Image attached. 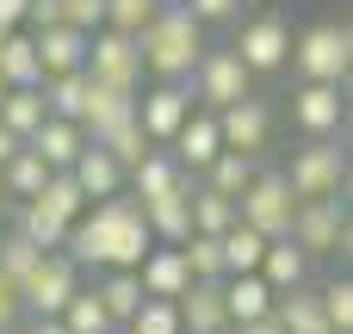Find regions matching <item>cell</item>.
I'll return each mask as SVG.
<instances>
[{"mask_svg": "<svg viewBox=\"0 0 353 334\" xmlns=\"http://www.w3.org/2000/svg\"><path fill=\"white\" fill-rule=\"evenodd\" d=\"M149 248L155 242L143 229L137 198H99V205H87L68 223V242H62V254L74 267H99V273H137Z\"/></svg>", "mask_w": 353, "mask_h": 334, "instance_id": "cell-1", "label": "cell"}, {"mask_svg": "<svg viewBox=\"0 0 353 334\" xmlns=\"http://www.w3.org/2000/svg\"><path fill=\"white\" fill-rule=\"evenodd\" d=\"M199 56H205V25L174 0V6H161L143 31H137V62L155 74V81H168V87H186V74L199 68Z\"/></svg>", "mask_w": 353, "mask_h": 334, "instance_id": "cell-2", "label": "cell"}, {"mask_svg": "<svg viewBox=\"0 0 353 334\" xmlns=\"http://www.w3.org/2000/svg\"><path fill=\"white\" fill-rule=\"evenodd\" d=\"M279 180H285V192H292L298 205L341 198V186H347V149H341V136H329V143H304Z\"/></svg>", "mask_w": 353, "mask_h": 334, "instance_id": "cell-3", "label": "cell"}, {"mask_svg": "<svg viewBox=\"0 0 353 334\" xmlns=\"http://www.w3.org/2000/svg\"><path fill=\"white\" fill-rule=\"evenodd\" d=\"M292 62H298L304 81L341 87V81H347V62H353V31H347V25H335V19L298 31V37H292Z\"/></svg>", "mask_w": 353, "mask_h": 334, "instance_id": "cell-4", "label": "cell"}, {"mask_svg": "<svg viewBox=\"0 0 353 334\" xmlns=\"http://www.w3.org/2000/svg\"><path fill=\"white\" fill-rule=\"evenodd\" d=\"M292 217H298V198L285 192V180H279V174H254V180H248V192L236 198V223L261 229L267 242H285V236H292Z\"/></svg>", "mask_w": 353, "mask_h": 334, "instance_id": "cell-5", "label": "cell"}, {"mask_svg": "<svg viewBox=\"0 0 353 334\" xmlns=\"http://www.w3.org/2000/svg\"><path fill=\"white\" fill-rule=\"evenodd\" d=\"M186 81H192V93H186V99H199V112H223V105L248 99V87H254V74L236 62V50H205V56H199V68H192Z\"/></svg>", "mask_w": 353, "mask_h": 334, "instance_id": "cell-6", "label": "cell"}, {"mask_svg": "<svg viewBox=\"0 0 353 334\" xmlns=\"http://www.w3.org/2000/svg\"><path fill=\"white\" fill-rule=\"evenodd\" d=\"M81 291V267L56 248V254H43L25 279H19V310H31V316H62V304Z\"/></svg>", "mask_w": 353, "mask_h": 334, "instance_id": "cell-7", "label": "cell"}, {"mask_svg": "<svg viewBox=\"0 0 353 334\" xmlns=\"http://www.w3.org/2000/svg\"><path fill=\"white\" fill-rule=\"evenodd\" d=\"M304 260H329V254H347V211H341V198H323V205H298V217H292V236H285Z\"/></svg>", "mask_w": 353, "mask_h": 334, "instance_id": "cell-8", "label": "cell"}, {"mask_svg": "<svg viewBox=\"0 0 353 334\" xmlns=\"http://www.w3.org/2000/svg\"><path fill=\"white\" fill-rule=\"evenodd\" d=\"M87 81H99V87H118V93H137V81H143V62H137V37H124V31H87V68H81Z\"/></svg>", "mask_w": 353, "mask_h": 334, "instance_id": "cell-9", "label": "cell"}, {"mask_svg": "<svg viewBox=\"0 0 353 334\" xmlns=\"http://www.w3.org/2000/svg\"><path fill=\"white\" fill-rule=\"evenodd\" d=\"M285 56H292V25H285L279 12H261V19L242 25L236 62H242L248 74H273V68H285Z\"/></svg>", "mask_w": 353, "mask_h": 334, "instance_id": "cell-10", "label": "cell"}, {"mask_svg": "<svg viewBox=\"0 0 353 334\" xmlns=\"http://www.w3.org/2000/svg\"><path fill=\"white\" fill-rule=\"evenodd\" d=\"M292 124H298L310 143H329V136H341V124H347V99H341V87L304 81V87L292 93Z\"/></svg>", "mask_w": 353, "mask_h": 334, "instance_id": "cell-11", "label": "cell"}, {"mask_svg": "<svg viewBox=\"0 0 353 334\" xmlns=\"http://www.w3.org/2000/svg\"><path fill=\"white\" fill-rule=\"evenodd\" d=\"M217 136H223L230 155H248V161H254V155L267 149V136H273V112H267V99L248 93V99L223 105V112H217Z\"/></svg>", "mask_w": 353, "mask_h": 334, "instance_id": "cell-12", "label": "cell"}, {"mask_svg": "<svg viewBox=\"0 0 353 334\" xmlns=\"http://www.w3.org/2000/svg\"><path fill=\"white\" fill-rule=\"evenodd\" d=\"M192 118V99H186V87H149V93H137V124H143V136H149V149L161 143H174V130Z\"/></svg>", "mask_w": 353, "mask_h": 334, "instance_id": "cell-13", "label": "cell"}, {"mask_svg": "<svg viewBox=\"0 0 353 334\" xmlns=\"http://www.w3.org/2000/svg\"><path fill=\"white\" fill-rule=\"evenodd\" d=\"M31 50H37V74H43V81H56V74H81V68H87V31H74V25H50V31H37Z\"/></svg>", "mask_w": 353, "mask_h": 334, "instance_id": "cell-14", "label": "cell"}, {"mask_svg": "<svg viewBox=\"0 0 353 334\" xmlns=\"http://www.w3.org/2000/svg\"><path fill=\"white\" fill-rule=\"evenodd\" d=\"M168 155L186 167V174H205L217 155H223V136H217V112H192L180 130H174V143H168Z\"/></svg>", "mask_w": 353, "mask_h": 334, "instance_id": "cell-15", "label": "cell"}, {"mask_svg": "<svg viewBox=\"0 0 353 334\" xmlns=\"http://www.w3.org/2000/svg\"><path fill=\"white\" fill-rule=\"evenodd\" d=\"M50 174H68L74 161H81V149H87V130L81 124H68V118H43L37 130H31V143H25Z\"/></svg>", "mask_w": 353, "mask_h": 334, "instance_id": "cell-16", "label": "cell"}, {"mask_svg": "<svg viewBox=\"0 0 353 334\" xmlns=\"http://www.w3.org/2000/svg\"><path fill=\"white\" fill-rule=\"evenodd\" d=\"M124 180L137 186V205H149V198H174V192H186V186H192V174H186L168 149H149Z\"/></svg>", "mask_w": 353, "mask_h": 334, "instance_id": "cell-17", "label": "cell"}, {"mask_svg": "<svg viewBox=\"0 0 353 334\" xmlns=\"http://www.w3.org/2000/svg\"><path fill=\"white\" fill-rule=\"evenodd\" d=\"M137 285H143V298L180 304V298H186V285H192V273H186L180 248H149V254H143V267H137Z\"/></svg>", "mask_w": 353, "mask_h": 334, "instance_id": "cell-18", "label": "cell"}, {"mask_svg": "<svg viewBox=\"0 0 353 334\" xmlns=\"http://www.w3.org/2000/svg\"><path fill=\"white\" fill-rule=\"evenodd\" d=\"M68 180L81 186V198H87V205H99V198H118V192H124V167H118L105 149H93V143L81 149V161L68 167Z\"/></svg>", "mask_w": 353, "mask_h": 334, "instance_id": "cell-19", "label": "cell"}, {"mask_svg": "<svg viewBox=\"0 0 353 334\" xmlns=\"http://www.w3.org/2000/svg\"><path fill=\"white\" fill-rule=\"evenodd\" d=\"M186 192H192V186H186ZM186 192L137 205V211H143V229H149V242H155V248H180V242L192 236V211H186Z\"/></svg>", "mask_w": 353, "mask_h": 334, "instance_id": "cell-20", "label": "cell"}, {"mask_svg": "<svg viewBox=\"0 0 353 334\" xmlns=\"http://www.w3.org/2000/svg\"><path fill=\"white\" fill-rule=\"evenodd\" d=\"M217 291H223V316H230V328L273 316V291H267V279H261V273H236V279H223Z\"/></svg>", "mask_w": 353, "mask_h": 334, "instance_id": "cell-21", "label": "cell"}, {"mask_svg": "<svg viewBox=\"0 0 353 334\" xmlns=\"http://www.w3.org/2000/svg\"><path fill=\"white\" fill-rule=\"evenodd\" d=\"M174 310H180V334H223L230 328L223 291H217V285H186V298H180Z\"/></svg>", "mask_w": 353, "mask_h": 334, "instance_id": "cell-22", "label": "cell"}, {"mask_svg": "<svg viewBox=\"0 0 353 334\" xmlns=\"http://www.w3.org/2000/svg\"><path fill=\"white\" fill-rule=\"evenodd\" d=\"M261 279H267L273 298H279V291H298V285H310V260H304L292 242H267V254H261Z\"/></svg>", "mask_w": 353, "mask_h": 334, "instance_id": "cell-23", "label": "cell"}, {"mask_svg": "<svg viewBox=\"0 0 353 334\" xmlns=\"http://www.w3.org/2000/svg\"><path fill=\"white\" fill-rule=\"evenodd\" d=\"M93 298H99V310H105L112 328H130V316L143 310V285H137V273H105V279L93 285Z\"/></svg>", "mask_w": 353, "mask_h": 334, "instance_id": "cell-24", "label": "cell"}, {"mask_svg": "<svg viewBox=\"0 0 353 334\" xmlns=\"http://www.w3.org/2000/svg\"><path fill=\"white\" fill-rule=\"evenodd\" d=\"M273 316H279V328H285V334H329L323 304H316V291H310V285L279 291V298H273Z\"/></svg>", "mask_w": 353, "mask_h": 334, "instance_id": "cell-25", "label": "cell"}, {"mask_svg": "<svg viewBox=\"0 0 353 334\" xmlns=\"http://www.w3.org/2000/svg\"><path fill=\"white\" fill-rule=\"evenodd\" d=\"M130 112H137V93H118V87L87 81V112H81V130H87V136L112 130V124H118V118H130Z\"/></svg>", "mask_w": 353, "mask_h": 334, "instance_id": "cell-26", "label": "cell"}, {"mask_svg": "<svg viewBox=\"0 0 353 334\" xmlns=\"http://www.w3.org/2000/svg\"><path fill=\"white\" fill-rule=\"evenodd\" d=\"M50 118V105H43V87H6V99H0V124L19 136V143H31V130Z\"/></svg>", "mask_w": 353, "mask_h": 334, "instance_id": "cell-27", "label": "cell"}, {"mask_svg": "<svg viewBox=\"0 0 353 334\" xmlns=\"http://www.w3.org/2000/svg\"><path fill=\"white\" fill-rule=\"evenodd\" d=\"M87 143H93V149H105V155H112V161H118L124 174H130V167H137V161L149 155V136H143V124H137V112H130V118H118L112 130H99V136H87Z\"/></svg>", "mask_w": 353, "mask_h": 334, "instance_id": "cell-28", "label": "cell"}, {"mask_svg": "<svg viewBox=\"0 0 353 334\" xmlns=\"http://www.w3.org/2000/svg\"><path fill=\"white\" fill-rule=\"evenodd\" d=\"M217 248H223V279H236V273H261L267 236H261V229H248V223H236V229H223V236H217Z\"/></svg>", "mask_w": 353, "mask_h": 334, "instance_id": "cell-29", "label": "cell"}, {"mask_svg": "<svg viewBox=\"0 0 353 334\" xmlns=\"http://www.w3.org/2000/svg\"><path fill=\"white\" fill-rule=\"evenodd\" d=\"M43 180H50V167H43V161H37L31 149H19V155H12V161L0 167V192H6L12 205H31V198L43 192Z\"/></svg>", "mask_w": 353, "mask_h": 334, "instance_id": "cell-30", "label": "cell"}, {"mask_svg": "<svg viewBox=\"0 0 353 334\" xmlns=\"http://www.w3.org/2000/svg\"><path fill=\"white\" fill-rule=\"evenodd\" d=\"M186 211H192V236H223V229H236V205L217 198L211 186H192V192H186Z\"/></svg>", "mask_w": 353, "mask_h": 334, "instance_id": "cell-31", "label": "cell"}, {"mask_svg": "<svg viewBox=\"0 0 353 334\" xmlns=\"http://www.w3.org/2000/svg\"><path fill=\"white\" fill-rule=\"evenodd\" d=\"M19 236H25V242H31L37 254H56V248L68 242V223H62L56 211H43V205L31 198V205H19Z\"/></svg>", "mask_w": 353, "mask_h": 334, "instance_id": "cell-32", "label": "cell"}, {"mask_svg": "<svg viewBox=\"0 0 353 334\" xmlns=\"http://www.w3.org/2000/svg\"><path fill=\"white\" fill-rule=\"evenodd\" d=\"M254 174H261V167H254L248 155H230V149H223V155L205 167V186H211L217 198H230V205H236V198L248 192V180H254Z\"/></svg>", "mask_w": 353, "mask_h": 334, "instance_id": "cell-33", "label": "cell"}, {"mask_svg": "<svg viewBox=\"0 0 353 334\" xmlns=\"http://www.w3.org/2000/svg\"><path fill=\"white\" fill-rule=\"evenodd\" d=\"M0 81H6V87H43V74H37V50H31L25 31H12V37L0 43Z\"/></svg>", "mask_w": 353, "mask_h": 334, "instance_id": "cell-34", "label": "cell"}, {"mask_svg": "<svg viewBox=\"0 0 353 334\" xmlns=\"http://www.w3.org/2000/svg\"><path fill=\"white\" fill-rule=\"evenodd\" d=\"M180 260H186L192 285H223V248H217V236H186Z\"/></svg>", "mask_w": 353, "mask_h": 334, "instance_id": "cell-35", "label": "cell"}, {"mask_svg": "<svg viewBox=\"0 0 353 334\" xmlns=\"http://www.w3.org/2000/svg\"><path fill=\"white\" fill-rule=\"evenodd\" d=\"M43 105H50V118L81 124V112H87V74H56V81H43Z\"/></svg>", "mask_w": 353, "mask_h": 334, "instance_id": "cell-36", "label": "cell"}, {"mask_svg": "<svg viewBox=\"0 0 353 334\" xmlns=\"http://www.w3.org/2000/svg\"><path fill=\"white\" fill-rule=\"evenodd\" d=\"M56 322H62L68 334H118L112 322H105V310H99V298H93V291H74V298L62 304V316H56Z\"/></svg>", "mask_w": 353, "mask_h": 334, "instance_id": "cell-37", "label": "cell"}, {"mask_svg": "<svg viewBox=\"0 0 353 334\" xmlns=\"http://www.w3.org/2000/svg\"><path fill=\"white\" fill-rule=\"evenodd\" d=\"M161 6H174V0H105V31H124V37H137Z\"/></svg>", "mask_w": 353, "mask_h": 334, "instance_id": "cell-38", "label": "cell"}, {"mask_svg": "<svg viewBox=\"0 0 353 334\" xmlns=\"http://www.w3.org/2000/svg\"><path fill=\"white\" fill-rule=\"evenodd\" d=\"M37 205H43V211H56L62 223H74V217L87 211V198H81V186H74L68 174H50V180H43V192H37Z\"/></svg>", "mask_w": 353, "mask_h": 334, "instance_id": "cell-39", "label": "cell"}, {"mask_svg": "<svg viewBox=\"0 0 353 334\" xmlns=\"http://www.w3.org/2000/svg\"><path fill=\"white\" fill-rule=\"evenodd\" d=\"M316 304H323L329 334H353V285H347V279H329V285L316 291Z\"/></svg>", "mask_w": 353, "mask_h": 334, "instance_id": "cell-40", "label": "cell"}, {"mask_svg": "<svg viewBox=\"0 0 353 334\" xmlns=\"http://www.w3.org/2000/svg\"><path fill=\"white\" fill-rule=\"evenodd\" d=\"M37 260H43V254H37V248H31L19 229H12V236H0V279H12V285H19V279H25Z\"/></svg>", "mask_w": 353, "mask_h": 334, "instance_id": "cell-41", "label": "cell"}, {"mask_svg": "<svg viewBox=\"0 0 353 334\" xmlns=\"http://www.w3.org/2000/svg\"><path fill=\"white\" fill-rule=\"evenodd\" d=\"M124 334H180V310L161 304V298H143V310L130 316V328H124Z\"/></svg>", "mask_w": 353, "mask_h": 334, "instance_id": "cell-42", "label": "cell"}, {"mask_svg": "<svg viewBox=\"0 0 353 334\" xmlns=\"http://www.w3.org/2000/svg\"><path fill=\"white\" fill-rule=\"evenodd\" d=\"M62 25H74V31L105 25V0H62Z\"/></svg>", "mask_w": 353, "mask_h": 334, "instance_id": "cell-43", "label": "cell"}, {"mask_svg": "<svg viewBox=\"0 0 353 334\" xmlns=\"http://www.w3.org/2000/svg\"><path fill=\"white\" fill-rule=\"evenodd\" d=\"M180 6H186L199 25H230V19H236V0H180Z\"/></svg>", "mask_w": 353, "mask_h": 334, "instance_id": "cell-44", "label": "cell"}, {"mask_svg": "<svg viewBox=\"0 0 353 334\" xmlns=\"http://www.w3.org/2000/svg\"><path fill=\"white\" fill-rule=\"evenodd\" d=\"M25 25H37V31L62 25V0H31V6H25Z\"/></svg>", "mask_w": 353, "mask_h": 334, "instance_id": "cell-45", "label": "cell"}, {"mask_svg": "<svg viewBox=\"0 0 353 334\" xmlns=\"http://www.w3.org/2000/svg\"><path fill=\"white\" fill-rule=\"evenodd\" d=\"M19 316H25V310H19V285H12V279H0V334H12Z\"/></svg>", "mask_w": 353, "mask_h": 334, "instance_id": "cell-46", "label": "cell"}, {"mask_svg": "<svg viewBox=\"0 0 353 334\" xmlns=\"http://www.w3.org/2000/svg\"><path fill=\"white\" fill-rule=\"evenodd\" d=\"M25 6L31 0H0V31H19L25 25Z\"/></svg>", "mask_w": 353, "mask_h": 334, "instance_id": "cell-47", "label": "cell"}, {"mask_svg": "<svg viewBox=\"0 0 353 334\" xmlns=\"http://www.w3.org/2000/svg\"><path fill=\"white\" fill-rule=\"evenodd\" d=\"M236 334H285V328H279V316H261V322H242Z\"/></svg>", "mask_w": 353, "mask_h": 334, "instance_id": "cell-48", "label": "cell"}, {"mask_svg": "<svg viewBox=\"0 0 353 334\" xmlns=\"http://www.w3.org/2000/svg\"><path fill=\"white\" fill-rule=\"evenodd\" d=\"M19 149H25V143H19V136H12V130H6V124H0V167H6V161H12V155H19Z\"/></svg>", "mask_w": 353, "mask_h": 334, "instance_id": "cell-49", "label": "cell"}, {"mask_svg": "<svg viewBox=\"0 0 353 334\" xmlns=\"http://www.w3.org/2000/svg\"><path fill=\"white\" fill-rule=\"evenodd\" d=\"M31 334H68V328H62L56 316H37V322H31Z\"/></svg>", "mask_w": 353, "mask_h": 334, "instance_id": "cell-50", "label": "cell"}, {"mask_svg": "<svg viewBox=\"0 0 353 334\" xmlns=\"http://www.w3.org/2000/svg\"><path fill=\"white\" fill-rule=\"evenodd\" d=\"M236 6H267V0H236Z\"/></svg>", "mask_w": 353, "mask_h": 334, "instance_id": "cell-51", "label": "cell"}, {"mask_svg": "<svg viewBox=\"0 0 353 334\" xmlns=\"http://www.w3.org/2000/svg\"><path fill=\"white\" fill-rule=\"evenodd\" d=\"M6 37H12V31H0V43H6Z\"/></svg>", "mask_w": 353, "mask_h": 334, "instance_id": "cell-52", "label": "cell"}, {"mask_svg": "<svg viewBox=\"0 0 353 334\" xmlns=\"http://www.w3.org/2000/svg\"><path fill=\"white\" fill-rule=\"evenodd\" d=\"M0 99H6V81H0Z\"/></svg>", "mask_w": 353, "mask_h": 334, "instance_id": "cell-53", "label": "cell"}, {"mask_svg": "<svg viewBox=\"0 0 353 334\" xmlns=\"http://www.w3.org/2000/svg\"><path fill=\"white\" fill-rule=\"evenodd\" d=\"M0 205H6V192H0Z\"/></svg>", "mask_w": 353, "mask_h": 334, "instance_id": "cell-54", "label": "cell"}, {"mask_svg": "<svg viewBox=\"0 0 353 334\" xmlns=\"http://www.w3.org/2000/svg\"><path fill=\"white\" fill-rule=\"evenodd\" d=\"M223 334H236V328H223Z\"/></svg>", "mask_w": 353, "mask_h": 334, "instance_id": "cell-55", "label": "cell"}, {"mask_svg": "<svg viewBox=\"0 0 353 334\" xmlns=\"http://www.w3.org/2000/svg\"><path fill=\"white\" fill-rule=\"evenodd\" d=\"M118 334H124V328H118Z\"/></svg>", "mask_w": 353, "mask_h": 334, "instance_id": "cell-56", "label": "cell"}]
</instances>
